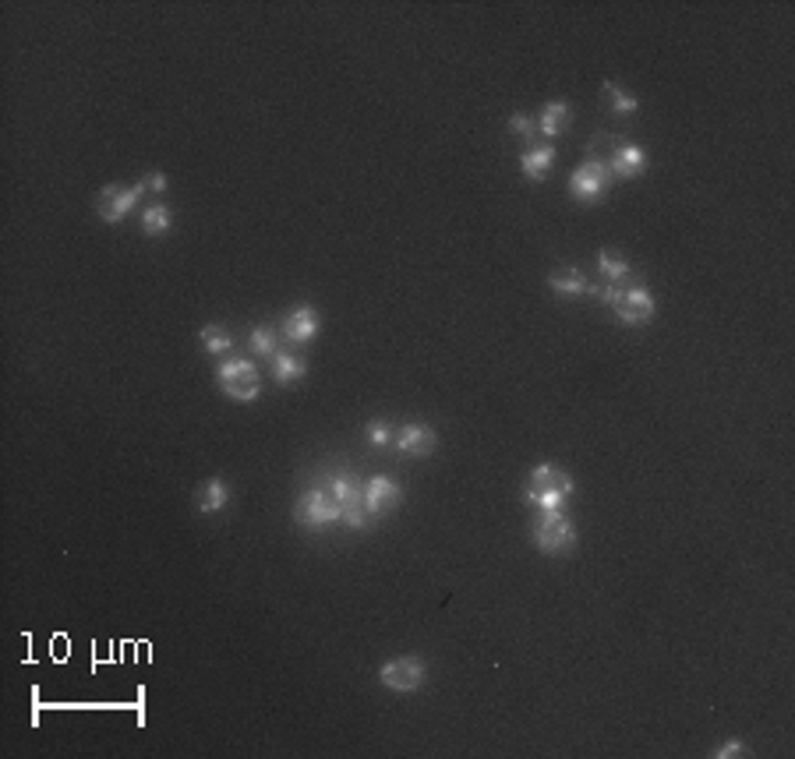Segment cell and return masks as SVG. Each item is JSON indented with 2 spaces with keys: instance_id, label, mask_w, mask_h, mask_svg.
<instances>
[{
  "instance_id": "obj_1",
  "label": "cell",
  "mask_w": 795,
  "mask_h": 759,
  "mask_svg": "<svg viewBox=\"0 0 795 759\" xmlns=\"http://www.w3.org/2000/svg\"><path fill=\"white\" fill-rule=\"evenodd\" d=\"M576 491L573 477L552 466V462H541L534 466L527 477V488H524V498H527L534 509H563V501Z\"/></svg>"
},
{
  "instance_id": "obj_2",
  "label": "cell",
  "mask_w": 795,
  "mask_h": 759,
  "mask_svg": "<svg viewBox=\"0 0 795 759\" xmlns=\"http://www.w3.org/2000/svg\"><path fill=\"white\" fill-rule=\"evenodd\" d=\"M530 540L545 555H569L576 548V527L563 516V509H537L530 523Z\"/></svg>"
},
{
  "instance_id": "obj_3",
  "label": "cell",
  "mask_w": 795,
  "mask_h": 759,
  "mask_svg": "<svg viewBox=\"0 0 795 759\" xmlns=\"http://www.w3.org/2000/svg\"><path fill=\"white\" fill-rule=\"evenodd\" d=\"M294 520L311 533H326L329 527L343 523V505L329 495V488H311L298 498Z\"/></svg>"
},
{
  "instance_id": "obj_4",
  "label": "cell",
  "mask_w": 795,
  "mask_h": 759,
  "mask_svg": "<svg viewBox=\"0 0 795 759\" xmlns=\"http://www.w3.org/2000/svg\"><path fill=\"white\" fill-rule=\"evenodd\" d=\"M216 378H220V393L237 399V403H255V399L262 396L259 367L248 361V357H231V361H223L220 371H216Z\"/></svg>"
},
{
  "instance_id": "obj_5",
  "label": "cell",
  "mask_w": 795,
  "mask_h": 759,
  "mask_svg": "<svg viewBox=\"0 0 795 759\" xmlns=\"http://www.w3.org/2000/svg\"><path fill=\"white\" fill-rule=\"evenodd\" d=\"M608 184H612V173H608L604 160H587V163H580L569 173V195L576 201H584V205L604 199Z\"/></svg>"
},
{
  "instance_id": "obj_6",
  "label": "cell",
  "mask_w": 795,
  "mask_h": 759,
  "mask_svg": "<svg viewBox=\"0 0 795 759\" xmlns=\"http://www.w3.org/2000/svg\"><path fill=\"white\" fill-rule=\"evenodd\" d=\"M425 660L407 654V657H389L382 667H378V682L389 689V693H414L421 682H425Z\"/></svg>"
},
{
  "instance_id": "obj_7",
  "label": "cell",
  "mask_w": 795,
  "mask_h": 759,
  "mask_svg": "<svg viewBox=\"0 0 795 759\" xmlns=\"http://www.w3.org/2000/svg\"><path fill=\"white\" fill-rule=\"evenodd\" d=\"M149 188H145V180H138V184H132V188H121V184H106L100 191V199H96V212H100V219L103 223H121L128 212H134V205H138V199L145 195Z\"/></svg>"
},
{
  "instance_id": "obj_8",
  "label": "cell",
  "mask_w": 795,
  "mask_h": 759,
  "mask_svg": "<svg viewBox=\"0 0 795 759\" xmlns=\"http://www.w3.org/2000/svg\"><path fill=\"white\" fill-rule=\"evenodd\" d=\"M612 311H615V318H619L623 326H643V322L654 318L658 300L651 297L647 287H623L619 297L612 300Z\"/></svg>"
},
{
  "instance_id": "obj_9",
  "label": "cell",
  "mask_w": 795,
  "mask_h": 759,
  "mask_svg": "<svg viewBox=\"0 0 795 759\" xmlns=\"http://www.w3.org/2000/svg\"><path fill=\"white\" fill-rule=\"evenodd\" d=\"M604 166H608L612 177L633 180V177H640L647 170V152L640 145H633V141H612V152H608Z\"/></svg>"
},
{
  "instance_id": "obj_10",
  "label": "cell",
  "mask_w": 795,
  "mask_h": 759,
  "mask_svg": "<svg viewBox=\"0 0 795 759\" xmlns=\"http://www.w3.org/2000/svg\"><path fill=\"white\" fill-rule=\"evenodd\" d=\"M393 445H397V452L410 456V460H425V456L435 452L438 434H435L428 424H403V428L397 431V438H393Z\"/></svg>"
},
{
  "instance_id": "obj_11",
  "label": "cell",
  "mask_w": 795,
  "mask_h": 759,
  "mask_svg": "<svg viewBox=\"0 0 795 759\" xmlns=\"http://www.w3.org/2000/svg\"><path fill=\"white\" fill-rule=\"evenodd\" d=\"M365 505L368 512H371V520L375 516H386V512H393L403 505V491H399V484H393L389 477H371L365 484Z\"/></svg>"
},
{
  "instance_id": "obj_12",
  "label": "cell",
  "mask_w": 795,
  "mask_h": 759,
  "mask_svg": "<svg viewBox=\"0 0 795 759\" xmlns=\"http://www.w3.org/2000/svg\"><path fill=\"white\" fill-rule=\"evenodd\" d=\"M319 311L315 307H308V304H300V307H294L290 315H287V322H283V339L287 343H298V346H304V343H311L315 336H319Z\"/></svg>"
},
{
  "instance_id": "obj_13",
  "label": "cell",
  "mask_w": 795,
  "mask_h": 759,
  "mask_svg": "<svg viewBox=\"0 0 795 759\" xmlns=\"http://www.w3.org/2000/svg\"><path fill=\"white\" fill-rule=\"evenodd\" d=\"M227 501H231V488H227L223 477H209L195 491V509H199L201 516H212V512L227 509Z\"/></svg>"
},
{
  "instance_id": "obj_14",
  "label": "cell",
  "mask_w": 795,
  "mask_h": 759,
  "mask_svg": "<svg viewBox=\"0 0 795 759\" xmlns=\"http://www.w3.org/2000/svg\"><path fill=\"white\" fill-rule=\"evenodd\" d=\"M569 121H573V110H569V102H545L541 106V113H537V131L545 134V138H559V134L569 128Z\"/></svg>"
},
{
  "instance_id": "obj_15",
  "label": "cell",
  "mask_w": 795,
  "mask_h": 759,
  "mask_svg": "<svg viewBox=\"0 0 795 759\" xmlns=\"http://www.w3.org/2000/svg\"><path fill=\"white\" fill-rule=\"evenodd\" d=\"M552 163H555V145H537L534 141V145H527V152L520 156V170L530 180H545Z\"/></svg>"
},
{
  "instance_id": "obj_16",
  "label": "cell",
  "mask_w": 795,
  "mask_h": 759,
  "mask_svg": "<svg viewBox=\"0 0 795 759\" xmlns=\"http://www.w3.org/2000/svg\"><path fill=\"white\" fill-rule=\"evenodd\" d=\"M548 287H552L559 297H580V294H587V290H591V283L584 279V272H580L576 265L555 268V272L548 276Z\"/></svg>"
},
{
  "instance_id": "obj_17",
  "label": "cell",
  "mask_w": 795,
  "mask_h": 759,
  "mask_svg": "<svg viewBox=\"0 0 795 759\" xmlns=\"http://www.w3.org/2000/svg\"><path fill=\"white\" fill-rule=\"evenodd\" d=\"M308 375V364H304V357H298V354H287V350H280L276 357H272V378H276V385H298L300 378Z\"/></svg>"
},
{
  "instance_id": "obj_18",
  "label": "cell",
  "mask_w": 795,
  "mask_h": 759,
  "mask_svg": "<svg viewBox=\"0 0 795 759\" xmlns=\"http://www.w3.org/2000/svg\"><path fill=\"white\" fill-rule=\"evenodd\" d=\"M280 336H283V332L269 329V326H259V329H251V336H248V350L259 354V357H265V361H272V357L280 354Z\"/></svg>"
},
{
  "instance_id": "obj_19",
  "label": "cell",
  "mask_w": 795,
  "mask_h": 759,
  "mask_svg": "<svg viewBox=\"0 0 795 759\" xmlns=\"http://www.w3.org/2000/svg\"><path fill=\"white\" fill-rule=\"evenodd\" d=\"M170 227H173V212H170L166 205H149V209L142 212V233H149V237H163Z\"/></svg>"
},
{
  "instance_id": "obj_20",
  "label": "cell",
  "mask_w": 795,
  "mask_h": 759,
  "mask_svg": "<svg viewBox=\"0 0 795 759\" xmlns=\"http://www.w3.org/2000/svg\"><path fill=\"white\" fill-rule=\"evenodd\" d=\"M597 272L604 276V283H623L630 276V262L623 255H615V251H601L597 255Z\"/></svg>"
},
{
  "instance_id": "obj_21",
  "label": "cell",
  "mask_w": 795,
  "mask_h": 759,
  "mask_svg": "<svg viewBox=\"0 0 795 759\" xmlns=\"http://www.w3.org/2000/svg\"><path fill=\"white\" fill-rule=\"evenodd\" d=\"M199 339L201 346H205V354H227V350H233V336L223 326H201Z\"/></svg>"
},
{
  "instance_id": "obj_22",
  "label": "cell",
  "mask_w": 795,
  "mask_h": 759,
  "mask_svg": "<svg viewBox=\"0 0 795 759\" xmlns=\"http://www.w3.org/2000/svg\"><path fill=\"white\" fill-rule=\"evenodd\" d=\"M604 96H608V106H612V113H619V117H626V113H636L640 110V100L626 92V89H619L615 82H604Z\"/></svg>"
},
{
  "instance_id": "obj_23",
  "label": "cell",
  "mask_w": 795,
  "mask_h": 759,
  "mask_svg": "<svg viewBox=\"0 0 795 759\" xmlns=\"http://www.w3.org/2000/svg\"><path fill=\"white\" fill-rule=\"evenodd\" d=\"M509 131L527 138V145H534V141H537V121L527 117V113H513V117H509Z\"/></svg>"
},
{
  "instance_id": "obj_24",
  "label": "cell",
  "mask_w": 795,
  "mask_h": 759,
  "mask_svg": "<svg viewBox=\"0 0 795 759\" xmlns=\"http://www.w3.org/2000/svg\"><path fill=\"white\" fill-rule=\"evenodd\" d=\"M365 434H368V442H371L375 449H386V445H389V442L397 438L393 424H386V421H375V424H368Z\"/></svg>"
},
{
  "instance_id": "obj_25",
  "label": "cell",
  "mask_w": 795,
  "mask_h": 759,
  "mask_svg": "<svg viewBox=\"0 0 795 759\" xmlns=\"http://www.w3.org/2000/svg\"><path fill=\"white\" fill-rule=\"evenodd\" d=\"M718 759H731V756H746V742H739V738H729L718 753H714Z\"/></svg>"
},
{
  "instance_id": "obj_26",
  "label": "cell",
  "mask_w": 795,
  "mask_h": 759,
  "mask_svg": "<svg viewBox=\"0 0 795 759\" xmlns=\"http://www.w3.org/2000/svg\"><path fill=\"white\" fill-rule=\"evenodd\" d=\"M142 180H145V188H149V191H156V195H163V191H166V173H160V170H156V173H149V177H142Z\"/></svg>"
}]
</instances>
